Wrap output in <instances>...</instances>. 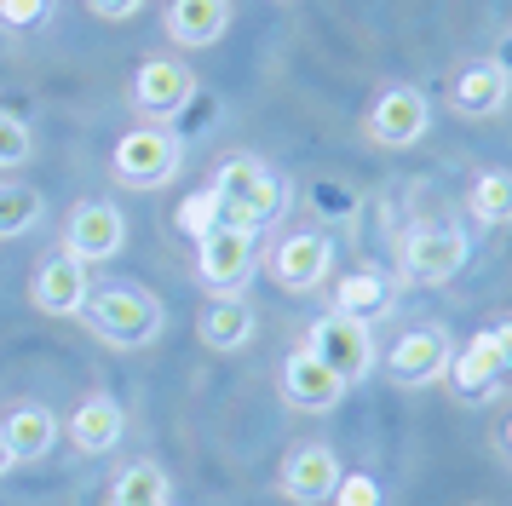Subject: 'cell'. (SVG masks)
<instances>
[{"label":"cell","instance_id":"cell-1","mask_svg":"<svg viewBox=\"0 0 512 506\" xmlns=\"http://www.w3.org/2000/svg\"><path fill=\"white\" fill-rule=\"evenodd\" d=\"M81 322L93 328L104 345L116 351H139V345H156L167 328L162 299L150 288H133V282H110V288H93L87 305H81Z\"/></svg>","mask_w":512,"mask_h":506},{"label":"cell","instance_id":"cell-2","mask_svg":"<svg viewBox=\"0 0 512 506\" xmlns=\"http://www.w3.org/2000/svg\"><path fill=\"white\" fill-rule=\"evenodd\" d=\"M213 196H219V213L225 225H271L288 213V184L265 167L259 156H225L213 167Z\"/></svg>","mask_w":512,"mask_h":506},{"label":"cell","instance_id":"cell-3","mask_svg":"<svg viewBox=\"0 0 512 506\" xmlns=\"http://www.w3.org/2000/svg\"><path fill=\"white\" fill-rule=\"evenodd\" d=\"M179 161H185V138L173 127H133V133L116 138L110 173L127 190H162V184L179 179Z\"/></svg>","mask_w":512,"mask_h":506},{"label":"cell","instance_id":"cell-4","mask_svg":"<svg viewBox=\"0 0 512 506\" xmlns=\"http://www.w3.org/2000/svg\"><path fill=\"white\" fill-rule=\"evenodd\" d=\"M259 265V230L248 225H213L196 242V276L213 299H231L248 288V276Z\"/></svg>","mask_w":512,"mask_h":506},{"label":"cell","instance_id":"cell-5","mask_svg":"<svg viewBox=\"0 0 512 506\" xmlns=\"http://www.w3.org/2000/svg\"><path fill=\"white\" fill-rule=\"evenodd\" d=\"M466 259H472V236L461 225H415L403 236V248H397V265L409 282L420 288H443V282H455L466 271Z\"/></svg>","mask_w":512,"mask_h":506},{"label":"cell","instance_id":"cell-6","mask_svg":"<svg viewBox=\"0 0 512 506\" xmlns=\"http://www.w3.org/2000/svg\"><path fill=\"white\" fill-rule=\"evenodd\" d=\"M449 357H455V340H449V328L443 322H415V328H403L386 351V380L403 391H420V386H438L443 374H449Z\"/></svg>","mask_w":512,"mask_h":506},{"label":"cell","instance_id":"cell-7","mask_svg":"<svg viewBox=\"0 0 512 506\" xmlns=\"http://www.w3.org/2000/svg\"><path fill=\"white\" fill-rule=\"evenodd\" d=\"M190 98H196V75H190V64H179V58H144V64L133 69L127 104L139 115H150V127L179 121Z\"/></svg>","mask_w":512,"mask_h":506},{"label":"cell","instance_id":"cell-8","mask_svg":"<svg viewBox=\"0 0 512 506\" xmlns=\"http://www.w3.org/2000/svg\"><path fill=\"white\" fill-rule=\"evenodd\" d=\"M305 351H317L346 386H357V380H369L374 374V334L363 328V322H351V317H340V311H328V317H317L311 322V334H305Z\"/></svg>","mask_w":512,"mask_h":506},{"label":"cell","instance_id":"cell-9","mask_svg":"<svg viewBox=\"0 0 512 506\" xmlns=\"http://www.w3.org/2000/svg\"><path fill=\"white\" fill-rule=\"evenodd\" d=\"M426 127H432V98L420 87H386L363 115V133L380 150H409L426 138Z\"/></svg>","mask_w":512,"mask_h":506},{"label":"cell","instance_id":"cell-10","mask_svg":"<svg viewBox=\"0 0 512 506\" xmlns=\"http://www.w3.org/2000/svg\"><path fill=\"white\" fill-rule=\"evenodd\" d=\"M127 248V213L116 202H75L64 219V253H75L81 265H104Z\"/></svg>","mask_w":512,"mask_h":506},{"label":"cell","instance_id":"cell-11","mask_svg":"<svg viewBox=\"0 0 512 506\" xmlns=\"http://www.w3.org/2000/svg\"><path fill=\"white\" fill-rule=\"evenodd\" d=\"M449 391L461 397V403H489V397H501V386L512 380L507 357H501V345H495V334H472L466 345H455V357H449Z\"/></svg>","mask_w":512,"mask_h":506},{"label":"cell","instance_id":"cell-12","mask_svg":"<svg viewBox=\"0 0 512 506\" xmlns=\"http://www.w3.org/2000/svg\"><path fill=\"white\" fill-rule=\"evenodd\" d=\"M87 294H93V265H81L75 253H47L29 276V305L47 317H81Z\"/></svg>","mask_w":512,"mask_h":506},{"label":"cell","instance_id":"cell-13","mask_svg":"<svg viewBox=\"0 0 512 506\" xmlns=\"http://www.w3.org/2000/svg\"><path fill=\"white\" fill-rule=\"evenodd\" d=\"M277 386H282V403L288 409H305V414H328V409H340V397H346V380L334 374V368L317 357V351H288L282 357V374H277Z\"/></svg>","mask_w":512,"mask_h":506},{"label":"cell","instance_id":"cell-14","mask_svg":"<svg viewBox=\"0 0 512 506\" xmlns=\"http://www.w3.org/2000/svg\"><path fill=\"white\" fill-rule=\"evenodd\" d=\"M328 265H334V242H328L323 230H294V236H282L277 253H271V276H277V288H288V294L323 288Z\"/></svg>","mask_w":512,"mask_h":506},{"label":"cell","instance_id":"cell-15","mask_svg":"<svg viewBox=\"0 0 512 506\" xmlns=\"http://www.w3.org/2000/svg\"><path fill=\"white\" fill-rule=\"evenodd\" d=\"M334 483H340V455L328 443L288 449V460H282V472H277L282 501H294V506H323L334 495Z\"/></svg>","mask_w":512,"mask_h":506},{"label":"cell","instance_id":"cell-16","mask_svg":"<svg viewBox=\"0 0 512 506\" xmlns=\"http://www.w3.org/2000/svg\"><path fill=\"white\" fill-rule=\"evenodd\" d=\"M449 104H455V115H466V121H489V115H501L512 104V81L501 75L495 58L461 64L455 81H449Z\"/></svg>","mask_w":512,"mask_h":506},{"label":"cell","instance_id":"cell-17","mask_svg":"<svg viewBox=\"0 0 512 506\" xmlns=\"http://www.w3.org/2000/svg\"><path fill=\"white\" fill-rule=\"evenodd\" d=\"M167 41L185 46V52H202V46L225 41V29H231V0H173L167 6Z\"/></svg>","mask_w":512,"mask_h":506},{"label":"cell","instance_id":"cell-18","mask_svg":"<svg viewBox=\"0 0 512 506\" xmlns=\"http://www.w3.org/2000/svg\"><path fill=\"white\" fill-rule=\"evenodd\" d=\"M64 432H70V443L81 455H110L121 437H127V414H121V403H110V397H81L75 414L64 420Z\"/></svg>","mask_w":512,"mask_h":506},{"label":"cell","instance_id":"cell-19","mask_svg":"<svg viewBox=\"0 0 512 506\" xmlns=\"http://www.w3.org/2000/svg\"><path fill=\"white\" fill-rule=\"evenodd\" d=\"M392 305H397V288L386 271H351L334 282V311L351 322H363V328H374Z\"/></svg>","mask_w":512,"mask_h":506},{"label":"cell","instance_id":"cell-20","mask_svg":"<svg viewBox=\"0 0 512 506\" xmlns=\"http://www.w3.org/2000/svg\"><path fill=\"white\" fill-rule=\"evenodd\" d=\"M254 305L242 294H231V299H208V311L196 317V334H202V345L208 351H242V345L254 340Z\"/></svg>","mask_w":512,"mask_h":506},{"label":"cell","instance_id":"cell-21","mask_svg":"<svg viewBox=\"0 0 512 506\" xmlns=\"http://www.w3.org/2000/svg\"><path fill=\"white\" fill-rule=\"evenodd\" d=\"M0 437H6L12 460H41L58 443V414L41 409V403H18V409L0 420Z\"/></svg>","mask_w":512,"mask_h":506},{"label":"cell","instance_id":"cell-22","mask_svg":"<svg viewBox=\"0 0 512 506\" xmlns=\"http://www.w3.org/2000/svg\"><path fill=\"white\" fill-rule=\"evenodd\" d=\"M167 501H173V483L156 460H139L110 483V506H167Z\"/></svg>","mask_w":512,"mask_h":506},{"label":"cell","instance_id":"cell-23","mask_svg":"<svg viewBox=\"0 0 512 506\" xmlns=\"http://www.w3.org/2000/svg\"><path fill=\"white\" fill-rule=\"evenodd\" d=\"M466 207H472V219H478V225H512V173H507V167L478 173L472 190H466Z\"/></svg>","mask_w":512,"mask_h":506},{"label":"cell","instance_id":"cell-24","mask_svg":"<svg viewBox=\"0 0 512 506\" xmlns=\"http://www.w3.org/2000/svg\"><path fill=\"white\" fill-rule=\"evenodd\" d=\"M47 219V196L35 184H0V236H29Z\"/></svg>","mask_w":512,"mask_h":506},{"label":"cell","instance_id":"cell-25","mask_svg":"<svg viewBox=\"0 0 512 506\" xmlns=\"http://www.w3.org/2000/svg\"><path fill=\"white\" fill-rule=\"evenodd\" d=\"M173 219H179V230H185L190 242H202V236H208L213 225H225V213H219V196H213V184H208V190H190L185 202H179V213H173Z\"/></svg>","mask_w":512,"mask_h":506},{"label":"cell","instance_id":"cell-26","mask_svg":"<svg viewBox=\"0 0 512 506\" xmlns=\"http://www.w3.org/2000/svg\"><path fill=\"white\" fill-rule=\"evenodd\" d=\"M29 156H35V133L12 110H0V173L6 167H24Z\"/></svg>","mask_w":512,"mask_h":506},{"label":"cell","instance_id":"cell-27","mask_svg":"<svg viewBox=\"0 0 512 506\" xmlns=\"http://www.w3.org/2000/svg\"><path fill=\"white\" fill-rule=\"evenodd\" d=\"M311 207H317L323 219H351V213H357V190L340 184V179H317L311 184Z\"/></svg>","mask_w":512,"mask_h":506},{"label":"cell","instance_id":"cell-28","mask_svg":"<svg viewBox=\"0 0 512 506\" xmlns=\"http://www.w3.org/2000/svg\"><path fill=\"white\" fill-rule=\"evenodd\" d=\"M328 501L334 506H386V495H380V483H374L369 472H340V483H334Z\"/></svg>","mask_w":512,"mask_h":506},{"label":"cell","instance_id":"cell-29","mask_svg":"<svg viewBox=\"0 0 512 506\" xmlns=\"http://www.w3.org/2000/svg\"><path fill=\"white\" fill-rule=\"evenodd\" d=\"M52 12V0H0V23L6 29H29V23H41Z\"/></svg>","mask_w":512,"mask_h":506},{"label":"cell","instance_id":"cell-30","mask_svg":"<svg viewBox=\"0 0 512 506\" xmlns=\"http://www.w3.org/2000/svg\"><path fill=\"white\" fill-rule=\"evenodd\" d=\"M87 6H93V18H104V23H127V18L144 12V0H87Z\"/></svg>","mask_w":512,"mask_h":506},{"label":"cell","instance_id":"cell-31","mask_svg":"<svg viewBox=\"0 0 512 506\" xmlns=\"http://www.w3.org/2000/svg\"><path fill=\"white\" fill-rule=\"evenodd\" d=\"M489 334H495V345H501V357H507V368H512V317H501Z\"/></svg>","mask_w":512,"mask_h":506},{"label":"cell","instance_id":"cell-32","mask_svg":"<svg viewBox=\"0 0 512 506\" xmlns=\"http://www.w3.org/2000/svg\"><path fill=\"white\" fill-rule=\"evenodd\" d=\"M495 64H501V75H507V81H512V35H507V41H501V52H495Z\"/></svg>","mask_w":512,"mask_h":506},{"label":"cell","instance_id":"cell-33","mask_svg":"<svg viewBox=\"0 0 512 506\" xmlns=\"http://www.w3.org/2000/svg\"><path fill=\"white\" fill-rule=\"evenodd\" d=\"M12 466H18V460H12V449H6V437H0V478H6Z\"/></svg>","mask_w":512,"mask_h":506},{"label":"cell","instance_id":"cell-34","mask_svg":"<svg viewBox=\"0 0 512 506\" xmlns=\"http://www.w3.org/2000/svg\"><path fill=\"white\" fill-rule=\"evenodd\" d=\"M501 449H507V460H512V420L501 426Z\"/></svg>","mask_w":512,"mask_h":506}]
</instances>
